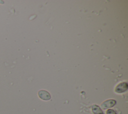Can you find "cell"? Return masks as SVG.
Masks as SVG:
<instances>
[{
  "mask_svg": "<svg viewBox=\"0 0 128 114\" xmlns=\"http://www.w3.org/2000/svg\"><path fill=\"white\" fill-rule=\"evenodd\" d=\"M128 85L126 82H122L118 84L115 88V91L117 93H122L127 90Z\"/></svg>",
  "mask_w": 128,
  "mask_h": 114,
  "instance_id": "6da1fadb",
  "label": "cell"
},
{
  "mask_svg": "<svg viewBox=\"0 0 128 114\" xmlns=\"http://www.w3.org/2000/svg\"><path fill=\"white\" fill-rule=\"evenodd\" d=\"M116 104V101L114 99H108L104 101L101 104V107L102 109H107L114 106Z\"/></svg>",
  "mask_w": 128,
  "mask_h": 114,
  "instance_id": "7a4b0ae2",
  "label": "cell"
},
{
  "mask_svg": "<svg viewBox=\"0 0 128 114\" xmlns=\"http://www.w3.org/2000/svg\"><path fill=\"white\" fill-rule=\"evenodd\" d=\"M38 96L42 100H48L50 99V95L47 91L44 90H40L38 92Z\"/></svg>",
  "mask_w": 128,
  "mask_h": 114,
  "instance_id": "3957f363",
  "label": "cell"
},
{
  "mask_svg": "<svg viewBox=\"0 0 128 114\" xmlns=\"http://www.w3.org/2000/svg\"><path fill=\"white\" fill-rule=\"evenodd\" d=\"M92 110L94 114H104L100 107L96 104H94L92 106Z\"/></svg>",
  "mask_w": 128,
  "mask_h": 114,
  "instance_id": "277c9868",
  "label": "cell"
},
{
  "mask_svg": "<svg viewBox=\"0 0 128 114\" xmlns=\"http://www.w3.org/2000/svg\"><path fill=\"white\" fill-rule=\"evenodd\" d=\"M106 114H116L115 111L112 109H109L106 111Z\"/></svg>",
  "mask_w": 128,
  "mask_h": 114,
  "instance_id": "5b68a950",
  "label": "cell"
}]
</instances>
